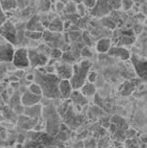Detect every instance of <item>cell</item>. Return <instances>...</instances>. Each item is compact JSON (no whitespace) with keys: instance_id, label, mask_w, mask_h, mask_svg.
Returning a JSON list of instances; mask_svg holds the SVG:
<instances>
[{"instance_id":"obj_19","label":"cell","mask_w":147,"mask_h":148,"mask_svg":"<svg viewBox=\"0 0 147 148\" xmlns=\"http://www.w3.org/2000/svg\"><path fill=\"white\" fill-rule=\"evenodd\" d=\"M50 57L51 59H54V60H60V59L63 57V52H62L61 49L59 48H54L51 50V52H50Z\"/></svg>"},{"instance_id":"obj_12","label":"cell","mask_w":147,"mask_h":148,"mask_svg":"<svg viewBox=\"0 0 147 148\" xmlns=\"http://www.w3.org/2000/svg\"><path fill=\"white\" fill-rule=\"evenodd\" d=\"M70 99L75 103L77 106H85L88 103V98L84 95L81 91H79V90H73Z\"/></svg>"},{"instance_id":"obj_14","label":"cell","mask_w":147,"mask_h":148,"mask_svg":"<svg viewBox=\"0 0 147 148\" xmlns=\"http://www.w3.org/2000/svg\"><path fill=\"white\" fill-rule=\"evenodd\" d=\"M111 46V38H103L101 40H99L96 43V50L99 53H108L109 49Z\"/></svg>"},{"instance_id":"obj_1","label":"cell","mask_w":147,"mask_h":148,"mask_svg":"<svg viewBox=\"0 0 147 148\" xmlns=\"http://www.w3.org/2000/svg\"><path fill=\"white\" fill-rule=\"evenodd\" d=\"M60 78L57 74L38 71L34 75V81L40 85L42 91V95L47 98H58L60 97L59 92V83Z\"/></svg>"},{"instance_id":"obj_25","label":"cell","mask_w":147,"mask_h":148,"mask_svg":"<svg viewBox=\"0 0 147 148\" xmlns=\"http://www.w3.org/2000/svg\"><path fill=\"white\" fill-rule=\"evenodd\" d=\"M29 37H30L31 38H35V40H38V38H42V34L40 33V32H38V31H35V32H30L28 35Z\"/></svg>"},{"instance_id":"obj_20","label":"cell","mask_w":147,"mask_h":148,"mask_svg":"<svg viewBox=\"0 0 147 148\" xmlns=\"http://www.w3.org/2000/svg\"><path fill=\"white\" fill-rule=\"evenodd\" d=\"M87 10H88V8L83 3H77V4H76V11L78 12L80 16H84L85 14H87Z\"/></svg>"},{"instance_id":"obj_28","label":"cell","mask_w":147,"mask_h":148,"mask_svg":"<svg viewBox=\"0 0 147 148\" xmlns=\"http://www.w3.org/2000/svg\"><path fill=\"white\" fill-rule=\"evenodd\" d=\"M59 1L62 2V3H63V4L66 5V4H67V3H68V2L70 1V0H59Z\"/></svg>"},{"instance_id":"obj_4","label":"cell","mask_w":147,"mask_h":148,"mask_svg":"<svg viewBox=\"0 0 147 148\" xmlns=\"http://www.w3.org/2000/svg\"><path fill=\"white\" fill-rule=\"evenodd\" d=\"M13 62L14 66L16 69H24L30 66V62H29V56H28V49L26 48H18L14 50V56H13Z\"/></svg>"},{"instance_id":"obj_9","label":"cell","mask_w":147,"mask_h":148,"mask_svg":"<svg viewBox=\"0 0 147 148\" xmlns=\"http://www.w3.org/2000/svg\"><path fill=\"white\" fill-rule=\"evenodd\" d=\"M14 53V46L11 43H2L0 44V63L2 62H12Z\"/></svg>"},{"instance_id":"obj_6","label":"cell","mask_w":147,"mask_h":148,"mask_svg":"<svg viewBox=\"0 0 147 148\" xmlns=\"http://www.w3.org/2000/svg\"><path fill=\"white\" fill-rule=\"evenodd\" d=\"M28 56H29V62H30V66L33 67H40L45 66L47 64L48 57L42 52L39 50L35 49H28Z\"/></svg>"},{"instance_id":"obj_29","label":"cell","mask_w":147,"mask_h":148,"mask_svg":"<svg viewBox=\"0 0 147 148\" xmlns=\"http://www.w3.org/2000/svg\"><path fill=\"white\" fill-rule=\"evenodd\" d=\"M50 2L51 3H54V4H56V3H57V0H49Z\"/></svg>"},{"instance_id":"obj_18","label":"cell","mask_w":147,"mask_h":148,"mask_svg":"<svg viewBox=\"0 0 147 148\" xmlns=\"http://www.w3.org/2000/svg\"><path fill=\"white\" fill-rule=\"evenodd\" d=\"M29 90L31 92H33L34 94H37V95H40V96H42V88H40V85L37 84L36 82H34L33 84H31L29 86Z\"/></svg>"},{"instance_id":"obj_7","label":"cell","mask_w":147,"mask_h":148,"mask_svg":"<svg viewBox=\"0 0 147 148\" xmlns=\"http://www.w3.org/2000/svg\"><path fill=\"white\" fill-rule=\"evenodd\" d=\"M108 54L114 58H118L122 61H127L131 57L130 51L122 46H111V48L109 49Z\"/></svg>"},{"instance_id":"obj_13","label":"cell","mask_w":147,"mask_h":148,"mask_svg":"<svg viewBox=\"0 0 147 148\" xmlns=\"http://www.w3.org/2000/svg\"><path fill=\"white\" fill-rule=\"evenodd\" d=\"M80 91L84 94L87 98H90V97H92L96 92V87L95 85L92 82L87 81L85 84L80 88Z\"/></svg>"},{"instance_id":"obj_22","label":"cell","mask_w":147,"mask_h":148,"mask_svg":"<svg viewBox=\"0 0 147 148\" xmlns=\"http://www.w3.org/2000/svg\"><path fill=\"white\" fill-rule=\"evenodd\" d=\"M96 78H97V73H96L95 71H89V73H88V78H87V81L89 82H92V83H94Z\"/></svg>"},{"instance_id":"obj_21","label":"cell","mask_w":147,"mask_h":148,"mask_svg":"<svg viewBox=\"0 0 147 148\" xmlns=\"http://www.w3.org/2000/svg\"><path fill=\"white\" fill-rule=\"evenodd\" d=\"M134 1L133 0H121V8L124 11H129L133 7Z\"/></svg>"},{"instance_id":"obj_10","label":"cell","mask_w":147,"mask_h":148,"mask_svg":"<svg viewBox=\"0 0 147 148\" xmlns=\"http://www.w3.org/2000/svg\"><path fill=\"white\" fill-rule=\"evenodd\" d=\"M73 91V88L71 86L69 80L67 79H61L59 83V92H60V97L66 100L69 99Z\"/></svg>"},{"instance_id":"obj_26","label":"cell","mask_w":147,"mask_h":148,"mask_svg":"<svg viewBox=\"0 0 147 148\" xmlns=\"http://www.w3.org/2000/svg\"><path fill=\"white\" fill-rule=\"evenodd\" d=\"M83 55H88L87 57H90V56H92V53L90 52V50L88 49V47H86V48H84Z\"/></svg>"},{"instance_id":"obj_16","label":"cell","mask_w":147,"mask_h":148,"mask_svg":"<svg viewBox=\"0 0 147 148\" xmlns=\"http://www.w3.org/2000/svg\"><path fill=\"white\" fill-rule=\"evenodd\" d=\"M64 28V23L61 21L59 18H56L54 21L51 22V24L49 26V29L55 32H60L63 30Z\"/></svg>"},{"instance_id":"obj_5","label":"cell","mask_w":147,"mask_h":148,"mask_svg":"<svg viewBox=\"0 0 147 148\" xmlns=\"http://www.w3.org/2000/svg\"><path fill=\"white\" fill-rule=\"evenodd\" d=\"M130 59L137 75L142 81L147 82V60L139 57L137 55H132Z\"/></svg>"},{"instance_id":"obj_11","label":"cell","mask_w":147,"mask_h":148,"mask_svg":"<svg viewBox=\"0 0 147 148\" xmlns=\"http://www.w3.org/2000/svg\"><path fill=\"white\" fill-rule=\"evenodd\" d=\"M40 100H42V96L37 95V94H34L29 90H26L21 97L22 104L24 106H26V107H30V106L39 104V103L40 102Z\"/></svg>"},{"instance_id":"obj_3","label":"cell","mask_w":147,"mask_h":148,"mask_svg":"<svg viewBox=\"0 0 147 148\" xmlns=\"http://www.w3.org/2000/svg\"><path fill=\"white\" fill-rule=\"evenodd\" d=\"M121 7V0H96L94 6L90 10L92 16H104L113 10Z\"/></svg>"},{"instance_id":"obj_24","label":"cell","mask_w":147,"mask_h":148,"mask_svg":"<svg viewBox=\"0 0 147 148\" xmlns=\"http://www.w3.org/2000/svg\"><path fill=\"white\" fill-rule=\"evenodd\" d=\"M5 21H6V14L1 6V3H0V26L4 24Z\"/></svg>"},{"instance_id":"obj_23","label":"cell","mask_w":147,"mask_h":148,"mask_svg":"<svg viewBox=\"0 0 147 148\" xmlns=\"http://www.w3.org/2000/svg\"><path fill=\"white\" fill-rule=\"evenodd\" d=\"M81 3H83L89 10H90L96 3V0H81Z\"/></svg>"},{"instance_id":"obj_8","label":"cell","mask_w":147,"mask_h":148,"mask_svg":"<svg viewBox=\"0 0 147 148\" xmlns=\"http://www.w3.org/2000/svg\"><path fill=\"white\" fill-rule=\"evenodd\" d=\"M55 71L57 72V76L60 79L69 80L73 73V66L66 63L59 64L55 66Z\"/></svg>"},{"instance_id":"obj_15","label":"cell","mask_w":147,"mask_h":148,"mask_svg":"<svg viewBox=\"0 0 147 148\" xmlns=\"http://www.w3.org/2000/svg\"><path fill=\"white\" fill-rule=\"evenodd\" d=\"M137 45L142 52H147V29H145L137 38Z\"/></svg>"},{"instance_id":"obj_17","label":"cell","mask_w":147,"mask_h":148,"mask_svg":"<svg viewBox=\"0 0 147 148\" xmlns=\"http://www.w3.org/2000/svg\"><path fill=\"white\" fill-rule=\"evenodd\" d=\"M0 3H1V6L4 11L16 8V1L14 0H2V1H0Z\"/></svg>"},{"instance_id":"obj_27","label":"cell","mask_w":147,"mask_h":148,"mask_svg":"<svg viewBox=\"0 0 147 148\" xmlns=\"http://www.w3.org/2000/svg\"><path fill=\"white\" fill-rule=\"evenodd\" d=\"M27 80L28 81H34V74H30V75H28Z\"/></svg>"},{"instance_id":"obj_2","label":"cell","mask_w":147,"mask_h":148,"mask_svg":"<svg viewBox=\"0 0 147 148\" xmlns=\"http://www.w3.org/2000/svg\"><path fill=\"white\" fill-rule=\"evenodd\" d=\"M73 73L69 79L73 90H80V88L87 82L88 73L92 67V63L88 60H84L78 64H73Z\"/></svg>"}]
</instances>
